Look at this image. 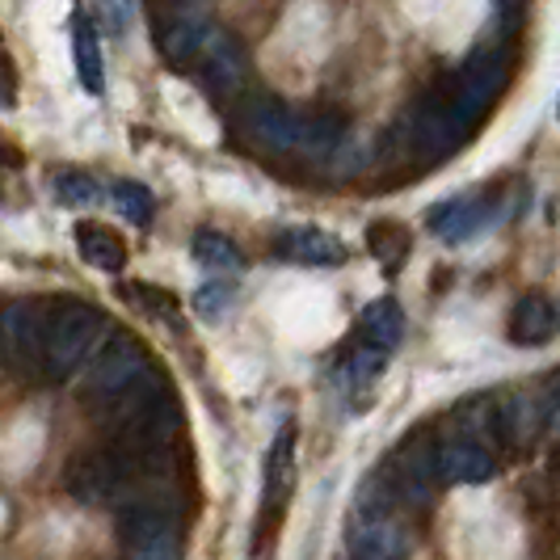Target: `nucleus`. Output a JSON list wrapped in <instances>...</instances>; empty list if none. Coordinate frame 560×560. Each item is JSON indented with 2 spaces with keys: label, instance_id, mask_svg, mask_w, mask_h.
I'll list each match as a JSON object with an SVG mask.
<instances>
[{
  "label": "nucleus",
  "instance_id": "obj_7",
  "mask_svg": "<svg viewBox=\"0 0 560 560\" xmlns=\"http://www.w3.org/2000/svg\"><path fill=\"white\" fill-rule=\"evenodd\" d=\"M190 72H195V81L202 84L215 102H232V97L249 84V56H245V47H241L236 34L211 26L202 51H198L195 63H190Z\"/></svg>",
  "mask_w": 560,
  "mask_h": 560
},
{
  "label": "nucleus",
  "instance_id": "obj_19",
  "mask_svg": "<svg viewBox=\"0 0 560 560\" xmlns=\"http://www.w3.org/2000/svg\"><path fill=\"white\" fill-rule=\"evenodd\" d=\"M72 59H77V81L89 93H102L106 89V68H102V43H97V30L89 18H81L72 26Z\"/></svg>",
  "mask_w": 560,
  "mask_h": 560
},
{
  "label": "nucleus",
  "instance_id": "obj_2",
  "mask_svg": "<svg viewBox=\"0 0 560 560\" xmlns=\"http://www.w3.org/2000/svg\"><path fill=\"white\" fill-rule=\"evenodd\" d=\"M102 334H106V316L102 312L93 308V304H81V300H63L47 316L43 375H51V380L77 375L89 363V354L102 346Z\"/></svg>",
  "mask_w": 560,
  "mask_h": 560
},
{
  "label": "nucleus",
  "instance_id": "obj_5",
  "mask_svg": "<svg viewBox=\"0 0 560 560\" xmlns=\"http://www.w3.org/2000/svg\"><path fill=\"white\" fill-rule=\"evenodd\" d=\"M68 493L84 505H102L122 498L131 485H136V468L122 451L114 447H97V451H81L72 464H68Z\"/></svg>",
  "mask_w": 560,
  "mask_h": 560
},
{
  "label": "nucleus",
  "instance_id": "obj_21",
  "mask_svg": "<svg viewBox=\"0 0 560 560\" xmlns=\"http://www.w3.org/2000/svg\"><path fill=\"white\" fill-rule=\"evenodd\" d=\"M455 430L459 434H468V439H477L480 447H498L502 443V425H498V405L493 400H468L464 409H455Z\"/></svg>",
  "mask_w": 560,
  "mask_h": 560
},
{
  "label": "nucleus",
  "instance_id": "obj_30",
  "mask_svg": "<svg viewBox=\"0 0 560 560\" xmlns=\"http://www.w3.org/2000/svg\"><path fill=\"white\" fill-rule=\"evenodd\" d=\"M539 409H544V421L560 434V375L548 384V393H544V405H539Z\"/></svg>",
  "mask_w": 560,
  "mask_h": 560
},
{
  "label": "nucleus",
  "instance_id": "obj_17",
  "mask_svg": "<svg viewBox=\"0 0 560 560\" xmlns=\"http://www.w3.org/2000/svg\"><path fill=\"white\" fill-rule=\"evenodd\" d=\"M485 224H489V207L477 202V198H451V202H443V207L430 215V228H434L439 236H447V241H468V236Z\"/></svg>",
  "mask_w": 560,
  "mask_h": 560
},
{
  "label": "nucleus",
  "instance_id": "obj_13",
  "mask_svg": "<svg viewBox=\"0 0 560 560\" xmlns=\"http://www.w3.org/2000/svg\"><path fill=\"white\" fill-rule=\"evenodd\" d=\"M275 249L279 257L300 261V266H341L346 261V245L320 228H287L275 241Z\"/></svg>",
  "mask_w": 560,
  "mask_h": 560
},
{
  "label": "nucleus",
  "instance_id": "obj_15",
  "mask_svg": "<svg viewBox=\"0 0 560 560\" xmlns=\"http://www.w3.org/2000/svg\"><path fill=\"white\" fill-rule=\"evenodd\" d=\"M77 249L93 270H106V275H118L127 266V245L106 224H77Z\"/></svg>",
  "mask_w": 560,
  "mask_h": 560
},
{
  "label": "nucleus",
  "instance_id": "obj_29",
  "mask_svg": "<svg viewBox=\"0 0 560 560\" xmlns=\"http://www.w3.org/2000/svg\"><path fill=\"white\" fill-rule=\"evenodd\" d=\"M18 97V77H13V63L0 56V110H9Z\"/></svg>",
  "mask_w": 560,
  "mask_h": 560
},
{
  "label": "nucleus",
  "instance_id": "obj_26",
  "mask_svg": "<svg viewBox=\"0 0 560 560\" xmlns=\"http://www.w3.org/2000/svg\"><path fill=\"white\" fill-rule=\"evenodd\" d=\"M366 245H371V253H375L384 266H400L405 253H409V232L400 224H371Z\"/></svg>",
  "mask_w": 560,
  "mask_h": 560
},
{
  "label": "nucleus",
  "instance_id": "obj_12",
  "mask_svg": "<svg viewBox=\"0 0 560 560\" xmlns=\"http://www.w3.org/2000/svg\"><path fill=\"white\" fill-rule=\"evenodd\" d=\"M291 477H295V425H282L270 443V455H266V493H261V505H266V518L279 523L282 505L291 498Z\"/></svg>",
  "mask_w": 560,
  "mask_h": 560
},
{
  "label": "nucleus",
  "instance_id": "obj_27",
  "mask_svg": "<svg viewBox=\"0 0 560 560\" xmlns=\"http://www.w3.org/2000/svg\"><path fill=\"white\" fill-rule=\"evenodd\" d=\"M384 363H388V350H380V346L363 341V346L346 359V380H350L354 388H363V384H371V380L384 375Z\"/></svg>",
  "mask_w": 560,
  "mask_h": 560
},
{
  "label": "nucleus",
  "instance_id": "obj_10",
  "mask_svg": "<svg viewBox=\"0 0 560 560\" xmlns=\"http://www.w3.org/2000/svg\"><path fill=\"white\" fill-rule=\"evenodd\" d=\"M434 464H439V480H447V485H485L498 472L493 451L480 447L477 439H468L459 430H451L434 443Z\"/></svg>",
  "mask_w": 560,
  "mask_h": 560
},
{
  "label": "nucleus",
  "instance_id": "obj_6",
  "mask_svg": "<svg viewBox=\"0 0 560 560\" xmlns=\"http://www.w3.org/2000/svg\"><path fill=\"white\" fill-rule=\"evenodd\" d=\"M47 316H51V308L43 300H13L9 308L0 312V350H4L9 363L18 366V371H26V375L43 371Z\"/></svg>",
  "mask_w": 560,
  "mask_h": 560
},
{
  "label": "nucleus",
  "instance_id": "obj_31",
  "mask_svg": "<svg viewBox=\"0 0 560 560\" xmlns=\"http://www.w3.org/2000/svg\"><path fill=\"white\" fill-rule=\"evenodd\" d=\"M168 4H190V0H168Z\"/></svg>",
  "mask_w": 560,
  "mask_h": 560
},
{
  "label": "nucleus",
  "instance_id": "obj_24",
  "mask_svg": "<svg viewBox=\"0 0 560 560\" xmlns=\"http://www.w3.org/2000/svg\"><path fill=\"white\" fill-rule=\"evenodd\" d=\"M56 198L63 207H97L102 202V182L81 173V168H68L56 177Z\"/></svg>",
  "mask_w": 560,
  "mask_h": 560
},
{
  "label": "nucleus",
  "instance_id": "obj_25",
  "mask_svg": "<svg viewBox=\"0 0 560 560\" xmlns=\"http://www.w3.org/2000/svg\"><path fill=\"white\" fill-rule=\"evenodd\" d=\"M114 207L122 211L127 224H136V228L152 224V211H156V202H152V195H148V186H140V182H118V186H114Z\"/></svg>",
  "mask_w": 560,
  "mask_h": 560
},
{
  "label": "nucleus",
  "instance_id": "obj_14",
  "mask_svg": "<svg viewBox=\"0 0 560 560\" xmlns=\"http://www.w3.org/2000/svg\"><path fill=\"white\" fill-rule=\"evenodd\" d=\"M498 425H502V443L505 447H532L539 425H544V409L532 393H510L498 405Z\"/></svg>",
  "mask_w": 560,
  "mask_h": 560
},
{
  "label": "nucleus",
  "instance_id": "obj_22",
  "mask_svg": "<svg viewBox=\"0 0 560 560\" xmlns=\"http://www.w3.org/2000/svg\"><path fill=\"white\" fill-rule=\"evenodd\" d=\"M195 257L207 266V270H215V275H232V270H241L245 266V257H241V249L228 241L224 232H211V228H202L195 236Z\"/></svg>",
  "mask_w": 560,
  "mask_h": 560
},
{
  "label": "nucleus",
  "instance_id": "obj_20",
  "mask_svg": "<svg viewBox=\"0 0 560 560\" xmlns=\"http://www.w3.org/2000/svg\"><path fill=\"white\" fill-rule=\"evenodd\" d=\"M400 337H405V312H400L396 300H375V304H366L363 341L380 346V350H396Z\"/></svg>",
  "mask_w": 560,
  "mask_h": 560
},
{
  "label": "nucleus",
  "instance_id": "obj_28",
  "mask_svg": "<svg viewBox=\"0 0 560 560\" xmlns=\"http://www.w3.org/2000/svg\"><path fill=\"white\" fill-rule=\"evenodd\" d=\"M228 300H232V287H228V282H211V287H202L195 295V308L202 312V316H220Z\"/></svg>",
  "mask_w": 560,
  "mask_h": 560
},
{
  "label": "nucleus",
  "instance_id": "obj_11",
  "mask_svg": "<svg viewBox=\"0 0 560 560\" xmlns=\"http://www.w3.org/2000/svg\"><path fill=\"white\" fill-rule=\"evenodd\" d=\"M434 480H439L434 443H425V434L405 439L393 459V493L409 498V502H425L434 493Z\"/></svg>",
  "mask_w": 560,
  "mask_h": 560
},
{
  "label": "nucleus",
  "instance_id": "obj_4",
  "mask_svg": "<svg viewBox=\"0 0 560 560\" xmlns=\"http://www.w3.org/2000/svg\"><path fill=\"white\" fill-rule=\"evenodd\" d=\"M148 354L131 334H114L106 337L93 354H89V375H84V396L97 405V409H110L118 396L127 393L143 371H148Z\"/></svg>",
  "mask_w": 560,
  "mask_h": 560
},
{
  "label": "nucleus",
  "instance_id": "obj_3",
  "mask_svg": "<svg viewBox=\"0 0 560 560\" xmlns=\"http://www.w3.org/2000/svg\"><path fill=\"white\" fill-rule=\"evenodd\" d=\"M502 84H505V56L498 47H480V51H472V56L455 68V77L447 81L439 102L447 106L451 118L464 131H472L480 118L489 114L493 97L502 93Z\"/></svg>",
  "mask_w": 560,
  "mask_h": 560
},
{
  "label": "nucleus",
  "instance_id": "obj_8",
  "mask_svg": "<svg viewBox=\"0 0 560 560\" xmlns=\"http://www.w3.org/2000/svg\"><path fill=\"white\" fill-rule=\"evenodd\" d=\"M350 557L354 560H409V535L393 518V510L366 489L354 510V532H350Z\"/></svg>",
  "mask_w": 560,
  "mask_h": 560
},
{
  "label": "nucleus",
  "instance_id": "obj_16",
  "mask_svg": "<svg viewBox=\"0 0 560 560\" xmlns=\"http://www.w3.org/2000/svg\"><path fill=\"white\" fill-rule=\"evenodd\" d=\"M557 334V308L544 295H523L510 312V337L518 346H539Z\"/></svg>",
  "mask_w": 560,
  "mask_h": 560
},
{
  "label": "nucleus",
  "instance_id": "obj_9",
  "mask_svg": "<svg viewBox=\"0 0 560 560\" xmlns=\"http://www.w3.org/2000/svg\"><path fill=\"white\" fill-rule=\"evenodd\" d=\"M400 136H405V143H409L418 156H425V161H443V156H451V152L464 143L468 131L451 118V110L439 102V97H430V102H418V106L409 110L405 127H400Z\"/></svg>",
  "mask_w": 560,
  "mask_h": 560
},
{
  "label": "nucleus",
  "instance_id": "obj_18",
  "mask_svg": "<svg viewBox=\"0 0 560 560\" xmlns=\"http://www.w3.org/2000/svg\"><path fill=\"white\" fill-rule=\"evenodd\" d=\"M207 34H211V26H207L202 18H177V22H168L165 34H161V56H165L173 68H186V72H190V63H195V56L202 51Z\"/></svg>",
  "mask_w": 560,
  "mask_h": 560
},
{
  "label": "nucleus",
  "instance_id": "obj_23",
  "mask_svg": "<svg viewBox=\"0 0 560 560\" xmlns=\"http://www.w3.org/2000/svg\"><path fill=\"white\" fill-rule=\"evenodd\" d=\"M127 548V560H182V532L177 527H161L152 535H140Z\"/></svg>",
  "mask_w": 560,
  "mask_h": 560
},
{
  "label": "nucleus",
  "instance_id": "obj_1",
  "mask_svg": "<svg viewBox=\"0 0 560 560\" xmlns=\"http://www.w3.org/2000/svg\"><path fill=\"white\" fill-rule=\"evenodd\" d=\"M241 131L266 152H291V156H329L346 143V118L341 114H304L282 102H253Z\"/></svg>",
  "mask_w": 560,
  "mask_h": 560
}]
</instances>
